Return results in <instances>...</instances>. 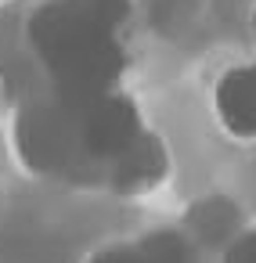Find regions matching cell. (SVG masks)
<instances>
[{
	"mask_svg": "<svg viewBox=\"0 0 256 263\" xmlns=\"http://www.w3.org/2000/svg\"><path fill=\"white\" fill-rule=\"evenodd\" d=\"M76 130H80V152L94 173H101L119 152H126L148 126L137 108V101L123 90H108L83 108H76Z\"/></svg>",
	"mask_w": 256,
	"mask_h": 263,
	"instance_id": "2",
	"label": "cell"
},
{
	"mask_svg": "<svg viewBox=\"0 0 256 263\" xmlns=\"http://www.w3.org/2000/svg\"><path fill=\"white\" fill-rule=\"evenodd\" d=\"M0 202H4V198H0Z\"/></svg>",
	"mask_w": 256,
	"mask_h": 263,
	"instance_id": "9",
	"label": "cell"
},
{
	"mask_svg": "<svg viewBox=\"0 0 256 263\" xmlns=\"http://www.w3.org/2000/svg\"><path fill=\"white\" fill-rule=\"evenodd\" d=\"M166 173H170V148L155 130H144L126 152H119L101 170V180L108 191L123 198H137V195L155 191Z\"/></svg>",
	"mask_w": 256,
	"mask_h": 263,
	"instance_id": "3",
	"label": "cell"
},
{
	"mask_svg": "<svg viewBox=\"0 0 256 263\" xmlns=\"http://www.w3.org/2000/svg\"><path fill=\"white\" fill-rule=\"evenodd\" d=\"M213 112L234 141H256V62L231 65L213 87Z\"/></svg>",
	"mask_w": 256,
	"mask_h": 263,
	"instance_id": "4",
	"label": "cell"
},
{
	"mask_svg": "<svg viewBox=\"0 0 256 263\" xmlns=\"http://www.w3.org/2000/svg\"><path fill=\"white\" fill-rule=\"evenodd\" d=\"M220 263H256V227L242 231L238 238H231L220 252Z\"/></svg>",
	"mask_w": 256,
	"mask_h": 263,
	"instance_id": "6",
	"label": "cell"
},
{
	"mask_svg": "<svg viewBox=\"0 0 256 263\" xmlns=\"http://www.w3.org/2000/svg\"><path fill=\"white\" fill-rule=\"evenodd\" d=\"M87 263H141V252H137V241H112V245H101Z\"/></svg>",
	"mask_w": 256,
	"mask_h": 263,
	"instance_id": "7",
	"label": "cell"
},
{
	"mask_svg": "<svg viewBox=\"0 0 256 263\" xmlns=\"http://www.w3.org/2000/svg\"><path fill=\"white\" fill-rule=\"evenodd\" d=\"M137 252H141V263H202L198 241L177 227H159L141 234Z\"/></svg>",
	"mask_w": 256,
	"mask_h": 263,
	"instance_id": "5",
	"label": "cell"
},
{
	"mask_svg": "<svg viewBox=\"0 0 256 263\" xmlns=\"http://www.w3.org/2000/svg\"><path fill=\"white\" fill-rule=\"evenodd\" d=\"M15 155L33 177H80V170H90L80 152L76 108L54 94L26 101L15 116Z\"/></svg>",
	"mask_w": 256,
	"mask_h": 263,
	"instance_id": "1",
	"label": "cell"
},
{
	"mask_svg": "<svg viewBox=\"0 0 256 263\" xmlns=\"http://www.w3.org/2000/svg\"><path fill=\"white\" fill-rule=\"evenodd\" d=\"M252 36H256V11H252Z\"/></svg>",
	"mask_w": 256,
	"mask_h": 263,
	"instance_id": "8",
	"label": "cell"
}]
</instances>
